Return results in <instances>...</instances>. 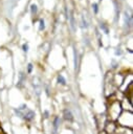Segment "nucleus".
<instances>
[{
    "label": "nucleus",
    "instance_id": "f257e3e1",
    "mask_svg": "<svg viewBox=\"0 0 133 134\" xmlns=\"http://www.w3.org/2000/svg\"><path fill=\"white\" fill-rule=\"evenodd\" d=\"M15 113L26 121H31L35 118V112L32 110H29L26 105H22L21 107L15 109Z\"/></svg>",
    "mask_w": 133,
    "mask_h": 134
},
{
    "label": "nucleus",
    "instance_id": "f03ea898",
    "mask_svg": "<svg viewBox=\"0 0 133 134\" xmlns=\"http://www.w3.org/2000/svg\"><path fill=\"white\" fill-rule=\"evenodd\" d=\"M121 112V106L118 102H113L109 107V115L111 119H117Z\"/></svg>",
    "mask_w": 133,
    "mask_h": 134
},
{
    "label": "nucleus",
    "instance_id": "7ed1b4c3",
    "mask_svg": "<svg viewBox=\"0 0 133 134\" xmlns=\"http://www.w3.org/2000/svg\"><path fill=\"white\" fill-rule=\"evenodd\" d=\"M64 118H65L66 120H69V121H71V120L73 119L70 110H64Z\"/></svg>",
    "mask_w": 133,
    "mask_h": 134
},
{
    "label": "nucleus",
    "instance_id": "20e7f679",
    "mask_svg": "<svg viewBox=\"0 0 133 134\" xmlns=\"http://www.w3.org/2000/svg\"><path fill=\"white\" fill-rule=\"evenodd\" d=\"M58 83L61 84V85H66V80L64 79V76L62 74H59L58 75Z\"/></svg>",
    "mask_w": 133,
    "mask_h": 134
},
{
    "label": "nucleus",
    "instance_id": "39448f33",
    "mask_svg": "<svg viewBox=\"0 0 133 134\" xmlns=\"http://www.w3.org/2000/svg\"><path fill=\"white\" fill-rule=\"evenodd\" d=\"M125 22H126V25H128V26H131V17L126 13L125 14Z\"/></svg>",
    "mask_w": 133,
    "mask_h": 134
},
{
    "label": "nucleus",
    "instance_id": "423d86ee",
    "mask_svg": "<svg viewBox=\"0 0 133 134\" xmlns=\"http://www.w3.org/2000/svg\"><path fill=\"white\" fill-rule=\"evenodd\" d=\"M73 55H74V69L76 70V68H77V53H76V51H75V49L73 50Z\"/></svg>",
    "mask_w": 133,
    "mask_h": 134
},
{
    "label": "nucleus",
    "instance_id": "0eeeda50",
    "mask_svg": "<svg viewBox=\"0 0 133 134\" xmlns=\"http://www.w3.org/2000/svg\"><path fill=\"white\" fill-rule=\"evenodd\" d=\"M37 12H38L37 5H36V4H31V5H30V13H31L32 15H35V14H37Z\"/></svg>",
    "mask_w": 133,
    "mask_h": 134
},
{
    "label": "nucleus",
    "instance_id": "6e6552de",
    "mask_svg": "<svg viewBox=\"0 0 133 134\" xmlns=\"http://www.w3.org/2000/svg\"><path fill=\"white\" fill-rule=\"evenodd\" d=\"M60 117H56L54 118V120H53V127H54V129L57 130V128L59 127V125H60Z\"/></svg>",
    "mask_w": 133,
    "mask_h": 134
},
{
    "label": "nucleus",
    "instance_id": "1a4fd4ad",
    "mask_svg": "<svg viewBox=\"0 0 133 134\" xmlns=\"http://www.w3.org/2000/svg\"><path fill=\"white\" fill-rule=\"evenodd\" d=\"M45 28V23H44V20L41 19L40 20V26H39V30H43Z\"/></svg>",
    "mask_w": 133,
    "mask_h": 134
},
{
    "label": "nucleus",
    "instance_id": "9d476101",
    "mask_svg": "<svg viewBox=\"0 0 133 134\" xmlns=\"http://www.w3.org/2000/svg\"><path fill=\"white\" fill-rule=\"evenodd\" d=\"M23 76H24V74L21 73V74H20V81H19V83H18V85H17L18 87H21V85L23 84V81H24V77H23Z\"/></svg>",
    "mask_w": 133,
    "mask_h": 134
},
{
    "label": "nucleus",
    "instance_id": "9b49d317",
    "mask_svg": "<svg viewBox=\"0 0 133 134\" xmlns=\"http://www.w3.org/2000/svg\"><path fill=\"white\" fill-rule=\"evenodd\" d=\"M92 8H93V12H94L95 14H97V12H98V7H97V3H93V4H92Z\"/></svg>",
    "mask_w": 133,
    "mask_h": 134
},
{
    "label": "nucleus",
    "instance_id": "f8f14e48",
    "mask_svg": "<svg viewBox=\"0 0 133 134\" xmlns=\"http://www.w3.org/2000/svg\"><path fill=\"white\" fill-rule=\"evenodd\" d=\"M101 28L105 31V34H108V28L105 26V24H104V23H101Z\"/></svg>",
    "mask_w": 133,
    "mask_h": 134
},
{
    "label": "nucleus",
    "instance_id": "ddd939ff",
    "mask_svg": "<svg viewBox=\"0 0 133 134\" xmlns=\"http://www.w3.org/2000/svg\"><path fill=\"white\" fill-rule=\"evenodd\" d=\"M22 48H23V51H24V52H27V51H28V45H27L26 43H24V44L22 45Z\"/></svg>",
    "mask_w": 133,
    "mask_h": 134
},
{
    "label": "nucleus",
    "instance_id": "4468645a",
    "mask_svg": "<svg viewBox=\"0 0 133 134\" xmlns=\"http://www.w3.org/2000/svg\"><path fill=\"white\" fill-rule=\"evenodd\" d=\"M82 27H85V28H87L88 27V25H87V22L84 20V17H82Z\"/></svg>",
    "mask_w": 133,
    "mask_h": 134
},
{
    "label": "nucleus",
    "instance_id": "2eb2a0df",
    "mask_svg": "<svg viewBox=\"0 0 133 134\" xmlns=\"http://www.w3.org/2000/svg\"><path fill=\"white\" fill-rule=\"evenodd\" d=\"M31 70H32V64H31V63H29V64H28V66H27V72H28V73H30V72H31Z\"/></svg>",
    "mask_w": 133,
    "mask_h": 134
},
{
    "label": "nucleus",
    "instance_id": "dca6fc26",
    "mask_svg": "<svg viewBox=\"0 0 133 134\" xmlns=\"http://www.w3.org/2000/svg\"><path fill=\"white\" fill-rule=\"evenodd\" d=\"M115 54H120V50H116L115 51Z\"/></svg>",
    "mask_w": 133,
    "mask_h": 134
},
{
    "label": "nucleus",
    "instance_id": "f3484780",
    "mask_svg": "<svg viewBox=\"0 0 133 134\" xmlns=\"http://www.w3.org/2000/svg\"><path fill=\"white\" fill-rule=\"evenodd\" d=\"M45 117H48V112L47 111H45Z\"/></svg>",
    "mask_w": 133,
    "mask_h": 134
},
{
    "label": "nucleus",
    "instance_id": "a211bd4d",
    "mask_svg": "<svg viewBox=\"0 0 133 134\" xmlns=\"http://www.w3.org/2000/svg\"><path fill=\"white\" fill-rule=\"evenodd\" d=\"M118 134H123V133H118Z\"/></svg>",
    "mask_w": 133,
    "mask_h": 134
}]
</instances>
